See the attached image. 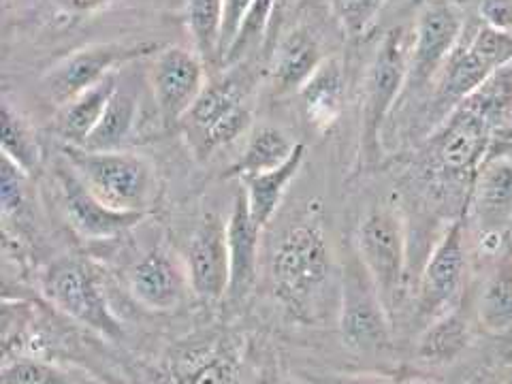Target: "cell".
Masks as SVG:
<instances>
[{
  "label": "cell",
  "mask_w": 512,
  "mask_h": 384,
  "mask_svg": "<svg viewBox=\"0 0 512 384\" xmlns=\"http://www.w3.org/2000/svg\"><path fill=\"white\" fill-rule=\"evenodd\" d=\"M137 114H139V101L131 90H124L118 86L116 94L105 109V114L94 128V133L88 137L82 148L86 150H124V146L131 141L135 128H137Z\"/></svg>",
  "instance_id": "4316f807"
},
{
  "label": "cell",
  "mask_w": 512,
  "mask_h": 384,
  "mask_svg": "<svg viewBox=\"0 0 512 384\" xmlns=\"http://www.w3.org/2000/svg\"><path fill=\"white\" fill-rule=\"evenodd\" d=\"M158 50L160 47L152 41H107L86 45L82 50H77L56 62L54 67L43 75V88L47 99L60 107L71 101L79 92H84L103 82L105 77L114 75V71L118 67H124L126 62H133L143 56H154Z\"/></svg>",
  "instance_id": "ba28073f"
},
{
  "label": "cell",
  "mask_w": 512,
  "mask_h": 384,
  "mask_svg": "<svg viewBox=\"0 0 512 384\" xmlns=\"http://www.w3.org/2000/svg\"><path fill=\"white\" fill-rule=\"evenodd\" d=\"M495 71L500 69H493L491 64L474 50L468 39L459 41L457 50L446 60L442 73L438 75V86L434 94L436 109L444 111L446 116L448 111L455 109Z\"/></svg>",
  "instance_id": "ffe728a7"
},
{
  "label": "cell",
  "mask_w": 512,
  "mask_h": 384,
  "mask_svg": "<svg viewBox=\"0 0 512 384\" xmlns=\"http://www.w3.org/2000/svg\"><path fill=\"white\" fill-rule=\"evenodd\" d=\"M3 384H73L71 376L58 367L32 355L7 357L0 372Z\"/></svg>",
  "instance_id": "4dcf8cb0"
},
{
  "label": "cell",
  "mask_w": 512,
  "mask_h": 384,
  "mask_svg": "<svg viewBox=\"0 0 512 384\" xmlns=\"http://www.w3.org/2000/svg\"><path fill=\"white\" fill-rule=\"evenodd\" d=\"M331 261L329 239L320 218L308 216L286 231L271 261V278L288 308L306 310L310 306L331 276Z\"/></svg>",
  "instance_id": "3957f363"
},
{
  "label": "cell",
  "mask_w": 512,
  "mask_h": 384,
  "mask_svg": "<svg viewBox=\"0 0 512 384\" xmlns=\"http://www.w3.org/2000/svg\"><path fill=\"white\" fill-rule=\"evenodd\" d=\"M56 180L73 231L90 242L116 239L135 229L148 216L146 212H124L107 205L67 163L56 169Z\"/></svg>",
  "instance_id": "4fadbf2b"
},
{
  "label": "cell",
  "mask_w": 512,
  "mask_h": 384,
  "mask_svg": "<svg viewBox=\"0 0 512 384\" xmlns=\"http://www.w3.org/2000/svg\"><path fill=\"white\" fill-rule=\"evenodd\" d=\"M352 248L370 271L389 312L404 297L408 284V235L402 212L393 205L378 203L361 218Z\"/></svg>",
  "instance_id": "277c9868"
},
{
  "label": "cell",
  "mask_w": 512,
  "mask_h": 384,
  "mask_svg": "<svg viewBox=\"0 0 512 384\" xmlns=\"http://www.w3.org/2000/svg\"><path fill=\"white\" fill-rule=\"evenodd\" d=\"M0 146H3V158L13 163L28 178L35 175L41 167V146L32 133L28 122L22 118L18 109H13L9 103H3L0 111Z\"/></svg>",
  "instance_id": "f1b7e54d"
},
{
  "label": "cell",
  "mask_w": 512,
  "mask_h": 384,
  "mask_svg": "<svg viewBox=\"0 0 512 384\" xmlns=\"http://www.w3.org/2000/svg\"><path fill=\"white\" fill-rule=\"evenodd\" d=\"M495 139L498 135L493 128L470 107L459 103L448 111L431 135L434 163L448 178L474 182L478 169L493 150Z\"/></svg>",
  "instance_id": "9c48e42d"
},
{
  "label": "cell",
  "mask_w": 512,
  "mask_h": 384,
  "mask_svg": "<svg viewBox=\"0 0 512 384\" xmlns=\"http://www.w3.org/2000/svg\"><path fill=\"white\" fill-rule=\"evenodd\" d=\"M502 384H512V363L506 367L504 378H502Z\"/></svg>",
  "instance_id": "ab89813d"
},
{
  "label": "cell",
  "mask_w": 512,
  "mask_h": 384,
  "mask_svg": "<svg viewBox=\"0 0 512 384\" xmlns=\"http://www.w3.org/2000/svg\"><path fill=\"white\" fill-rule=\"evenodd\" d=\"M306 384H391L387 378L365 374H333V376H308Z\"/></svg>",
  "instance_id": "74e56055"
},
{
  "label": "cell",
  "mask_w": 512,
  "mask_h": 384,
  "mask_svg": "<svg viewBox=\"0 0 512 384\" xmlns=\"http://www.w3.org/2000/svg\"><path fill=\"white\" fill-rule=\"evenodd\" d=\"M463 35V15L455 0H427L410 32L406 92H419L442 73Z\"/></svg>",
  "instance_id": "52a82bcc"
},
{
  "label": "cell",
  "mask_w": 512,
  "mask_h": 384,
  "mask_svg": "<svg viewBox=\"0 0 512 384\" xmlns=\"http://www.w3.org/2000/svg\"><path fill=\"white\" fill-rule=\"evenodd\" d=\"M274 5H276V0H254L250 13L246 15V20H244L242 28H239L237 37L231 45V50L227 52V56H224V60L220 64V69L231 67V64H235L244 54H248L252 47L263 39L271 15H274Z\"/></svg>",
  "instance_id": "d6a6232c"
},
{
  "label": "cell",
  "mask_w": 512,
  "mask_h": 384,
  "mask_svg": "<svg viewBox=\"0 0 512 384\" xmlns=\"http://www.w3.org/2000/svg\"><path fill=\"white\" fill-rule=\"evenodd\" d=\"M254 0H224V15H222V35H220V54H218V67L222 64L224 56L231 50V45L237 37L239 28H242L246 15L250 13Z\"/></svg>",
  "instance_id": "d590c367"
},
{
  "label": "cell",
  "mask_w": 512,
  "mask_h": 384,
  "mask_svg": "<svg viewBox=\"0 0 512 384\" xmlns=\"http://www.w3.org/2000/svg\"><path fill=\"white\" fill-rule=\"evenodd\" d=\"M470 344V325L459 310H446L431 320L416 344V359L425 365L453 363Z\"/></svg>",
  "instance_id": "cb8c5ba5"
},
{
  "label": "cell",
  "mask_w": 512,
  "mask_h": 384,
  "mask_svg": "<svg viewBox=\"0 0 512 384\" xmlns=\"http://www.w3.org/2000/svg\"><path fill=\"white\" fill-rule=\"evenodd\" d=\"M180 384H235L237 357L229 344H212L192 350L180 359Z\"/></svg>",
  "instance_id": "83f0119b"
},
{
  "label": "cell",
  "mask_w": 512,
  "mask_h": 384,
  "mask_svg": "<svg viewBox=\"0 0 512 384\" xmlns=\"http://www.w3.org/2000/svg\"><path fill=\"white\" fill-rule=\"evenodd\" d=\"M346 71L340 58H325L316 73L297 92L306 120L318 133H327L342 116Z\"/></svg>",
  "instance_id": "ac0fdd59"
},
{
  "label": "cell",
  "mask_w": 512,
  "mask_h": 384,
  "mask_svg": "<svg viewBox=\"0 0 512 384\" xmlns=\"http://www.w3.org/2000/svg\"><path fill=\"white\" fill-rule=\"evenodd\" d=\"M224 0H186V30L205 64H218Z\"/></svg>",
  "instance_id": "f546056e"
},
{
  "label": "cell",
  "mask_w": 512,
  "mask_h": 384,
  "mask_svg": "<svg viewBox=\"0 0 512 384\" xmlns=\"http://www.w3.org/2000/svg\"><path fill=\"white\" fill-rule=\"evenodd\" d=\"M242 103V94L237 90V84L229 77H214L207 79L205 88L201 90L199 99L190 107L182 126L186 131L192 148H197L201 139L212 131L216 124L227 118Z\"/></svg>",
  "instance_id": "7402d4cb"
},
{
  "label": "cell",
  "mask_w": 512,
  "mask_h": 384,
  "mask_svg": "<svg viewBox=\"0 0 512 384\" xmlns=\"http://www.w3.org/2000/svg\"><path fill=\"white\" fill-rule=\"evenodd\" d=\"M510 359H512V355H510Z\"/></svg>",
  "instance_id": "b9f144b4"
},
{
  "label": "cell",
  "mask_w": 512,
  "mask_h": 384,
  "mask_svg": "<svg viewBox=\"0 0 512 384\" xmlns=\"http://www.w3.org/2000/svg\"><path fill=\"white\" fill-rule=\"evenodd\" d=\"M387 0H329L333 20L352 41L365 37L376 24Z\"/></svg>",
  "instance_id": "1f68e13d"
},
{
  "label": "cell",
  "mask_w": 512,
  "mask_h": 384,
  "mask_svg": "<svg viewBox=\"0 0 512 384\" xmlns=\"http://www.w3.org/2000/svg\"><path fill=\"white\" fill-rule=\"evenodd\" d=\"M118 86V73H114L58 107L54 126L56 133L64 141V146H84L88 137L94 133V128L99 126L111 96L116 94Z\"/></svg>",
  "instance_id": "d6986e66"
},
{
  "label": "cell",
  "mask_w": 512,
  "mask_h": 384,
  "mask_svg": "<svg viewBox=\"0 0 512 384\" xmlns=\"http://www.w3.org/2000/svg\"><path fill=\"white\" fill-rule=\"evenodd\" d=\"M252 124V114L246 105H239L235 111L224 118L220 124H216L210 133H207L199 146L195 148L199 158H207L212 152L227 148L237 139H242Z\"/></svg>",
  "instance_id": "836d02e7"
},
{
  "label": "cell",
  "mask_w": 512,
  "mask_h": 384,
  "mask_svg": "<svg viewBox=\"0 0 512 384\" xmlns=\"http://www.w3.org/2000/svg\"><path fill=\"white\" fill-rule=\"evenodd\" d=\"M184 267L190 293L203 301H218L229 295L231 265L227 246V222L207 214L192 231L184 250Z\"/></svg>",
  "instance_id": "5bb4252c"
},
{
  "label": "cell",
  "mask_w": 512,
  "mask_h": 384,
  "mask_svg": "<svg viewBox=\"0 0 512 384\" xmlns=\"http://www.w3.org/2000/svg\"><path fill=\"white\" fill-rule=\"evenodd\" d=\"M461 103L493 128L498 135L495 141H508L512 133V64L487 77Z\"/></svg>",
  "instance_id": "484cf974"
},
{
  "label": "cell",
  "mask_w": 512,
  "mask_h": 384,
  "mask_svg": "<svg viewBox=\"0 0 512 384\" xmlns=\"http://www.w3.org/2000/svg\"><path fill=\"white\" fill-rule=\"evenodd\" d=\"M303 160H306V146L299 143L284 165L259 175H246V178L239 180L244 186V197L250 216L261 229H265L280 210L286 188L297 178V173L303 167Z\"/></svg>",
  "instance_id": "44dd1931"
},
{
  "label": "cell",
  "mask_w": 512,
  "mask_h": 384,
  "mask_svg": "<svg viewBox=\"0 0 512 384\" xmlns=\"http://www.w3.org/2000/svg\"><path fill=\"white\" fill-rule=\"evenodd\" d=\"M478 320L489 333L512 331V244L500 254L476 301Z\"/></svg>",
  "instance_id": "603a6c76"
},
{
  "label": "cell",
  "mask_w": 512,
  "mask_h": 384,
  "mask_svg": "<svg viewBox=\"0 0 512 384\" xmlns=\"http://www.w3.org/2000/svg\"><path fill=\"white\" fill-rule=\"evenodd\" d=\"M508 139H512V133H510V137H508Z\"/></svg>",
  "instance_id": "60d3db41"
},
{
  "label": "cell",
  "mask_w": 512,
  "mask_h": 384,
  "mask_svg": "<svg viewBox=\"0 0 512 384\" xmlns=\"http://www.w3.org/2000/svg\"><path fill=\"white\" fill-rule=\"evenodd\" d=\"M263 229L250 216L244 192L237 195L231 203L227 218V246H229V265L231 282L229 295H246L256 278V265H259V246Z\"/></svg>",
  "instance_id": "e0dca14e"
},
{
  "label": "cell",
  "mask_w": 512,
  "mask_h": 384,
  "mask_svg": "<svg viewBox=\"0 0 512 384\" xmlns=\"http://www.w3.org/2000/svg\"><path fill=\"white\" fill-rule=\"evenodd\" d=\"M478 15L483 24L512 32V0H478Z\"/></svg>",
  "instance_id": "8d00e7d4"
},
{
  "label": "cell",
  "mask_w": 512,
  "mask_h": 384,
  "mask_svg": "<svg viewBox=\"0 0 512 384\" xmlns=\"http://www.w3.org/2000/svg\"><path fill=\"white\" fill-rule=\"evenodd\" d=\"M41 293L52 306L101 338L122 340V323L109 308L92 265L79 256H60L43 269Z\"/></svg>",
  "instance_id": "5b68a950"
},
{
  "label": "cell",
  "mask_w": 512,
  "mask_h": 384,
  "mask_svg": "<svg viewBox=\"0 0 512 384\" xmlns=\"http://www.w3.org/2000/svg\"><path fill=\"white\" fill-rule=\"evenodd\" d=\"M470 210L480 248L500 254L512 222V152H491L472 182Z\"/></svg>",
  "instance_id": "8fae6325"
},
{
  "label": "cell",
  "mask_w": 512,
  "mask_h": 384,
  "mask_svg": "<svg viewBox=\"0 0 512 384\" xmlns=\"http://www.w3.org/2000/svg\"><path fill=\"white\" fill-rule=\"evenodd\" d=\"M340 335L357 352H380L391 344L389 308L355 248L342 265Z\"/></svg>",
  "instance_id": "8992f818"
},
{
  "label": "cell",
  "mask_w": 512,
  "mask_h": 384,
  "mask_svg": "<svg viewBox=\"0 0 512 384\" xmlns=\"http://www.w3.org/2000/svg\"><path fill=\"white\" fill-rule=\"evenodd\" d=\"M325 56L308 26H295L276 45L269 64V88L274 96L299 92L316 73Z\"/></svg>",
  "instance_id": "2e32d148"
},
{
  "label": "cell",
  "mask_w": 512,
  "mask_h": 384,
  "mask_svg": "<svg viewBox=\"0 0 512 384\" xmlns=\"http://www.w3.org/2000/svg\"><path fill=\"white\" fill-rule=\"evenodd\" d=\"M28 175L20 171L7 158H3V171H0V203H3V216L5 220L11 216H18L26 201V188L24 182Z\"/></svg>",
  "instance_id": "e575fe53"
},
{
  "label": "cell",
  "mask_w": 512,
  "mask_h": 384,
  "mask_svg": "<svg viewBox=\"0 0 512 384\" xmlns=\"http://www.w3.org/2000/svg\"><path fill=\"white\" fill-rule=\"evenodd\" d=\"M297 146L299 141H295L278 126L265 124V126L254 128L252 135L248 137L242 156H239L237 163L231 167L227 178L242 180L246 175H259V173L276 169L291 158Z\"/></svg>",
  "instance_id": "d4e9b609"
},
{
  "label": "cell",
  "mask_w": 512,
  "mask_h": 384,
  "mask_svg": "<svg viewBox=\"0 0 512 384\" xmlns=\"http://www.w3.org/2000/svg\"><path fill=\"white\" fill-rule=\"evenodd\" d=\"M395 384H431V382H427L423 378H404V380H399Z\"/></svg>",
  "instance_id": "f35d334b"
},
{
  "label": "cell",
  "mask_w": 512,
  "mask_h": 384,
  "mask_svg": "<svg viewBox=\"0 0 512 384\" xmlns=\"http://www.w3.org/2000/svg\"><path fill=\"white\" fill-rule=\"evenodd\" d=\"M466 224L461 218L453 220L438 242L431 248L427 261L416 278V310L419 316L434 320L451 310L453 301L466 276Z\"/></svg>",
  "instance_id": "7c38bea8"
},
{
  "label": "cell",
  "mask_w": 512,
  "mask_h": 384,
  "mask_svg": "<svg viewBox=\"0 0 512 384\" xmlns=\"http://www.w3.org/2000/svg\"><path fill=\"white\" fill-rule=\"evenodd\" d=\"M410 39L404 26L391 28L378 43V50L363 79L361 131L357 165L374 167L382 160V133L399 96L408 86Z\"/></svg>",
  "instance_id": "6da1fadb"
},
{
  "label": "cell",
  "mask_w": 512,
  "mask_h": 384,
  "mask_svg": "<svg viewBox=\"0 0 512 384\" xmlns=\"http://www.w3.org/2000/svg\"><path fill=\"white\" fill-rule=\"evenodd\" d=\"M67 163L107 205L124 212H146L156 197V169L148 158L124 150L62 148Z\"/></svg>",
  "instance_id": "7a4b0ae2"
},
{
  "label": "cell",
  "mask_w": 512,
  "mask_h": 384,
  "mask_svg": "<svg viewBox=\"0 0 512 384\" xmlns=\"http://www.w3.org/2000/svg\"><path fill=\"white\" fill-rule=\"evenodd\" d=\"M133 299L150 312H171L190 291L184 261L158 246L146 252L128 274Z\"/></svg>",
  "instance_id": "9a60e30c"
},
{
  "label": "cell",
  "mask_w": 512,
  "mask_h": 384,
  "mask_svg": "<svg viewBox=\"0 0 512 384\" xmlns=\"http://www.w3.org/2000/svg\"><path fill=\"white\" fill-rule=\"evenodd\" d=\"M207 64L182 45L160 47L150 64V90L163 124H182L207 84Z\"/></svg>",
  "instance_id": "30bf717a"
}]
</instances>
